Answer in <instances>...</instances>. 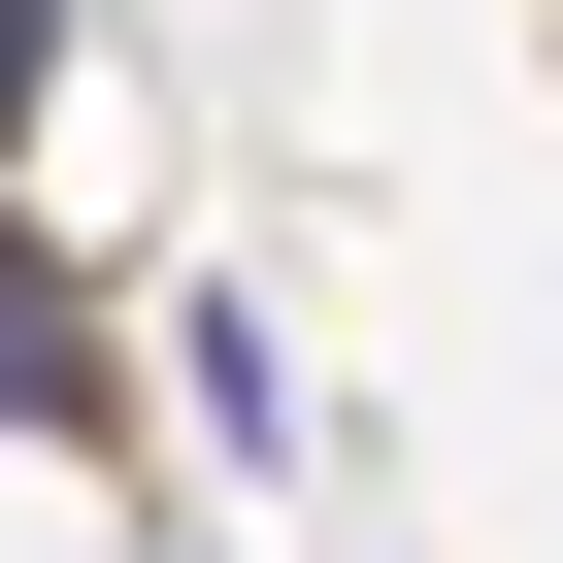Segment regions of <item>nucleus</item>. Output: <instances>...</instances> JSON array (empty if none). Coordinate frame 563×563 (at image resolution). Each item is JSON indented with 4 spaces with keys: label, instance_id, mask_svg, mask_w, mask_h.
<instances>
[{
    "label": "nucleus",
    "instance_id": "nucleus-1",
    "mask_svg": "<svg viewBox=\"0 0 563 563\" xmlns=\"http://www.w3.org/2000/svg\"><path fill=\"white\" fill-rule=\"evenodd\" d=\"M0 133H34V0H0Z\"/></svg>",
    "mask_w": 563,
    "mask_h": 563
}]
</instances>
